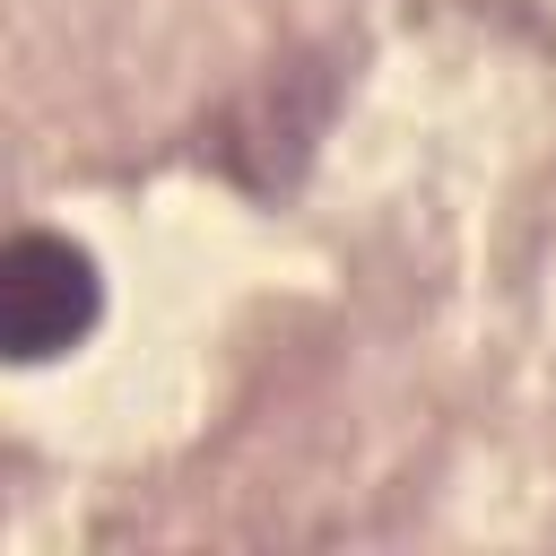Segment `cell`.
Listing matches in <instances>:
<instances>
[{"label": "cell", "instance_id": "1", "mask_svg": "<svg viewBox=\"0 0 556 556\" xmlns=\"http://www.w3.org/2000/svg\"><path fill=\"white\" fill-rule=\"evenodd\" d=\"M96 313H104V278L70 235H52V226L9 235V252H0V339H9L17 365L70 356L96 330Z\"/></svg>", "mask_w": 556, "mask_h": 556}]
</instances>
